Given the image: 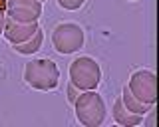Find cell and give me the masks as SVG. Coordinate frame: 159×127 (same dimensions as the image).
Returning a JSON list of instances; mask_svg holds the SVG:
<instances>
[{"label": "cell", "mask_w": 159, "mask_h": 127, "mask_svg": "<svg viewBox=\"0 0 159 127\" xmlns=\"http://www.w3.org/2000/svg\"><path fill=\"white\" fill-rule=\"evenodd\" d=\"M125 85L129 87V91H131L139 101L155 105V101H157V76H155V72L145 70V68L135 70L129 76Z\"/></svg>", "instance_id": "obj_5"}, {"label": "cell", "mask_w": 159, "mask_h": 127, "mask_svg": "<svg viewBox=\"0 0 159 127\" xmlns=\"http://www.w3.org/2000/svg\"><path fill=\"white\" fill-rule=\"evenodd\" d=\"M143 123L149 125V127H153V125H155V105H153L151 109L147 111V119H143Z\"/></svg>", "instance_id": "obj_13"}, {"label": "cell", "mask_w": 159, "mask_h": 127, "mask_svg": "<svg viewBox=\"0 0 159 127\" xmlns=\"http://www.w3.org/2000/svg\"><path fill=\"white\" fill-rule=\"evenodd\" d=\"M40 2H44V0H40Z\"/></svg>", "instance_id": "obj_16"}, {"label": "cell", "mask_w": 159, "mask_h": 127, "mask_svg": "<svg viewBox=\"0 0 159 127\" xmlns=\"http://www.w3.org/2000/svg\"><path fill=\"white\" fill-rule=\"evenodd\" d=\"M121 101H123V105L127 107L131 113H137V115H145L149 109H151L153 105H149V103H143V101H139L135 95L129 91V87L127 85H123V90H121Z\"/></svg>", "instance_id": "obj_9"}, {"label": "cell", "mask_w": 159, "mask_h": 127, "mask_svg": "<svg viewBox=\"0 0 159 127\" xmlns=\"http://www.w3.org/2000/svg\"><path fill=\"white\" fill-rule=\"evenodd\" d=\"M4 24H6V12L0 10V36L4 34Z\"/></svg>", "instance_id": "obj_14"}, {"label": "cell", "mask_w": 159, "mask_h": 127, "mask_svg": "<svg viewBox=\"0 0 159 127\" xmlns=\"http://www.w3.org/2000/svg\"><path fill=\"white\" fill-rule=\"evenodd\" d=\"M6 16L18 22H38L42 16L40 0H6Z\"/></svg>", "instance_id": "obj_6"}, {"label": "cell", "mask_w": 159, "mask_h": 127, "mask_svg": "<svg viewBox=\"0 0 159 127\" xmlns=\"http://www.w3.org/2000/svg\"><path fill=\"white\" fill-rule=\"evenodd\" d=\"M66 91H68V101H70V103H74V101L78 99V95H80V90H78V87L72 84V81H70V84H68V90H66Z\"/></svg>", "instance_id": "obj_12"}, {"label": "cell", "mask_w": 159, "mask_h": 127, "mask_svg": "<svg viewBox=\"0 0 159 127\" xmlns=\"http://www.w3.org/2000/svg\"><path fill=\"white\" fill-rule=\"evenodd\" d=\"M40 24L38 22H18L14 18L6 16V24H4V34L2 36L12 44H22V42H28L34 34L38 32Z\"/></svg>", "instance_id": "obj_7"}, {"label": "cell", "mask_w": 159, "mask_h": 127, "mask_svg": "<svg viewBox=\"0 0 159 127\" xmlns=\"http://www.w3.org/2000/svg\"><path fill=\"white\" fill-rule=\"evenodd\" d=\"M74 111H76V119L84 127H99L107 115L106 101L96 90L80 91L78 99L74 101Z\"/></svg>", "instance_id": "obj_2"}, {"label": "cell", "mask_w": 159, "mask_h": 127, "mask_svg": "<svg viewBox=\"0 0 159 127\" xmlns=\"http://www.w3.org/2000/svg\"><path fill=\"white\" fill-rule=\"evenodd\" d=\"M24 81L38 91H54L60 84V70L50 58H36L24 66Z\"/></svg>", "instance_id": "obj_1"}, {"label": "cell", "mask_w": 159, "mask_h": 127, "mask_svg": "<svg viewBox=\"0 0 159 127\" xmlns=\"http://www.w3.org/2000/svg\"><path fill=\"white\" fill-rule=\"evenodd\" d=\"M86 44V32L76 22H62L52 30V46L62 56H70L82 50Z\"/></svg>", "instance_id": "obj_4"}, {"label": "cell", "mask_w": 159, "mask_h": 127, "mask_svg": "<svg viewBox=\"0 0 159 127\" xmlns=\"http://www.w3.org/2000/svg\"><path fill=\"white\" fill-rule=\"evenodd\" d=\"M84 4H86V0H58V6L64 8V10H70V12L80 10Z\"/></svg>", "instance_id": "obj_11"}, {"label": "cell", "mask_w": 159, "mask_h": 127, "mask_svg": "<svg viewBox=\"0 0 159 127\" xmlns=\"http://www.w3.org/2000/svg\"><path fill=\"white\" fill-rule=\"evenodd\" d=\"M68 76H70V81H72L80 91L96 90V87L102 84V68H99V64L89 56L76 58L68 68Z\"/></svg>", "instance_id": "obj_3"}, {"label": "cell", "mask_w": 159, "mask_h": 127, "mask_svg": "<svg viewBox=\"0 0 159 127\" xmlns=\"http://www.w3.org/2000/svg\"><path fill=\"white\" fill-rule=\"evenodd\" d=\"M42 42H44V34L42 30L38 28V32L30 38L28 42H22V44H14V52L16 54H22V56H30V54H36L40 48H42Z\"/></svg>", "instance_id": "obj_10"}, {"label": "cell", "mask_w": 159, "mask_h": 127, "mask_svg": "<svg viewBox=\"0 0 159 127\" xmlns=\"http://www.w3.org/2000/svg\"><path fill=\"white\" fill-rule=\"evenodd\" d=\"M0 10L6 12V0H0Z\"/></svg>", "instance_id": "obj_15"}, {"label": "cell", "mask_w": 159, "mask_h": 127, "mask_svg": "<svg viewBox=\"0 0 159 127\" xmlns=\"http://www.w3.org/2000/svg\"><path fill=\"white\" fill-rule=\"evenodd\" d=\"M111 115H113V121L117 125H123V127H133V125H139L143 123V115H137V113H131L121 101V95L113 101V107H111Z\"/></svg>", "instance_id": "obj_8"}]
</instances>
